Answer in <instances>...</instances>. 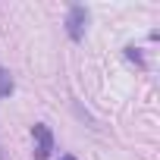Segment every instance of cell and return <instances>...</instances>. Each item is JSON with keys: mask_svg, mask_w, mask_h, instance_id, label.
Listing matches in <instances>:
<instances>
[{"mask_svg": "<svg viewBox=\"0 0 160 160\" xmlns=\"http://www.w3.org/2000/svg\"><path fill=\"white\" fill-rule=\"evenodd\" d=\"M32 141H35V157L38 160H47L50 151H53V132L44 122H35L32 126Z\"/></svg>", "mask_w": 160, "mask_h": 160, "instance_id": "cell-1", "label": "cell"}, {"mask_svg": "<svg viewBox=\"0 0 160 160\" xmlns=\"http://www.w3.org/2000/svg\"><path fill=\"white\" fill-rule=\"evenodd\" d=\"M85 25H88V10L85 7H69V13H66V32H69V38L82 41Z\"/></svg>", "mask_w": 160, "mask_h": 160, "instance_id": "cell-2", "label": "cell"}, {"mask_svg": "<svg viewBox=\"0 0 160 160\" xmlns=\"http://www.w3.org/2000/svg\"><path fill=\"white\" fill-rule=\"evenodd\" d=\"M13 75H10V69H3V66H0V98H10L13 94Z\"/></svg>", "mask_w": 160, "mask_h": 160, "instance_id": "cell-3", "label": "cell"}, {"mask_svg": "<svg viewBox=\"0 0 160 160\" xmlns=\"http://www.w3.org/2000/svg\"><path fill=\"white\" fill-rule=\"evenodd\" d=\"M126 57H129L132 63H138V66H144V60H141V53H138L135 47H126Z\"/></svg>", "mask_w": 160, "mask_h": 160, "instance_id": "cell-4", "label": "cell"}, {"mask_svg": "<svg viewBox=\"0 0 160 160\" xmlns=\"http://www.w3.org/2000/svg\"><path fill=\"white\" fill-rule=\"evenodd\" d=\"M63 160H75V157H63Z\"/></svg>", "mask_w": 160, "mask_h": 160, "instance_id": "cell-5", "label": "cell"}]
</instances>
